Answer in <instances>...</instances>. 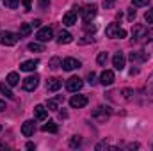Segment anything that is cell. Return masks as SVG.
<instances>
[{
  "label": "cell",
  "mask_w": 153,
  "mask_h": 151,
  "mask_svg": "<svg viewBox=\"0 0 153 151\" xmlns=\"http://www.w3.org/2000/svg\"><path fill=\"white\" fill-rule=\"evenodd\" d=\"M84 87V82H82V78H78V76H71V78H68V82H66V89L70 91V93H76V91H80Z\"/></svg>",
  "instance_id": "cell-5"
},
{
  "label": "cell",
  "mask_w": 153,
  "mask_h": 151,
  "mask_svg": "<svg viewBox=\"0 0 153 151\" xmlns=\"http://www.w3.org/2000/svg\"><path fill=\"white\" fill-rule=\"evenodd\" d=\"M87 82H89L91 85H94V84H96V75H94L93 71H89V75H87Z\"/></svg>",
  "instance_id": "cell-34"
},
{
  "label": "cell",
  "mask_w": 153,
  "mask_h": 151,
  "mask_svg": "<svg viewBox=\"0 0 153 151\" xmlns=\"http://www.w3.org/2000/svg\"><path fill=\"white\" fill-rule=\"evenodd\" d=\"M107 59H109V55H107V52H100V53H98V57H96V62H98L100 66H105V62H107Z\"/></svg>",
  "instance_id": "cell-24"
},
{
  "label": "cell",
  "mask_w": 153,
  "mask_h": 151,
  "mask_svg": "<svg viewBox=\"0 0 153 151\" xmlns=\"http://www.w3.org/2000/svg\"><path fill=\"white\" fill-rule=\"evenodd\" d=\"M0 91H2V94H5V98H9V100H13V98H14V94L11 93V89H9L5 84H0Z\"/></svg>",
  "instance_id": "cell-25"
},
{
  "label": "cell",
  "mask_w": 153,
  "mask_h": 151,
  "mask_svg": "<svg viewBox=\"0 0 153 151\" xmlns=\"http://www.w3.org/2000/svg\"><path fill=\"white\" fill-rule=\"evenodd\" d=\"M32 32V25L30 23H22L20 25V38H27Z\"/></svg>",
  "instance_id": "cell-22"
},
{
  "label": "cell",
  "mask_w": 153,
  "mask_h": 151,
  "mask_svg": "<svg viewBox=\"0 0 153 151\" xmlns=\"http://www.w3.org/2000/svg\"><path fill=\"white\" fill-rule=\"evenodd\" d=\"M134 18H135V9H130L128 11V21H134Z\"/></svg>",
  "instance_id": "cell-38"
},
{
  "label": "cell",
  "mask_w": 153,
  "mask_h": 151,
  "mask_svg": "<svg viewBox=\"0 0 153 151\" xmlns=\"http://www.w3.org/2000/svg\"><path fill=\"white\" fill-rule=\"evenodd\" d=\"M132 39L135 43H148L153 41V29H146L143 25H135L132 30Z\"/></svg>",
  "instance_id": "cell-1"
},
{
  "label": "cell",
  "mask_w": 153,
  "mask_h": 151,
  "mask_svg": "<svg viewBox=\"0 0 153 151\" xmlns=\"http://www.w3.org/2000/svg\"><path fill=\"white\" fill-rule=\"evenodd\" d=\"M29 50L30 52H45V46L41 43H30L29 44Z\"/></svg>",
  "instance_id": "cell-26"
},
{
  "label": "cell",
  "mask_w": 153,
  "mask_h": 151,
  "mask_svg": "<svg viewBox=\"0 0 153 151\" xmlns=\"http://www.w3.org/2000/svg\"><path fill=\"white\" fill-rule=\"evenodd\" d=\"M102 150H114V148H111L107 142H98L96 144V151H102Z\"/></svg>",
  "instance_id": "cell-32"
},
{
  "label": "cell",
  "mask_w": 153,
  "mask_h": 151,
  "mask_svg": "<svg viewBox=\"0 0 153 151\" xmlns=\"http://www.w3.org/2000/svg\"><path fill=\"white\" fill-rule=\"evenodd\" d=\"M48 4H50V0H39V7H41V9L48 7Z\"/></svg>",
  "instance_id": "cell-39"
},
{
  "label": "cell",
  "mask_w": 153,
  "mask_h": 151,
  "mask_svg": "<svg viewBox=\"0 0 153 151\" xmlns=\"http://www.w3.org/2000/svg\"><path fill=\"white\" fill-rule=\"evenodd\" d=\"M150 57H148V53L146 52H132L130 53V61L132 62H144V61H148Z\"/></svg>",
  "instance_id": "cell-18"
},
{
  "label": "cell",
  "mask_w": 153,
  "mask_h": 151,
  "mask_svg": "<svg viewBox=\"0 0 153 151\" xmlns=\"http://www.w3.org/2000/svg\"><path fill=\"white\" fill-rule=\"evenodd\" d=\"M34 132H36L34 121H25V123L22 124V133H23V137H32Z\"/></svg>",
  "instance_id": "cell-13"
},
{
  "label": "cell",
  "mask_w": 153,
  "mask_h": 151,
  "mask_svg": "<svg viewBox=\"0 0 153 151\" xmlns=\"http://www.w3.org/2000/svg\"><path fill=\"white\" fill-rule=\"evenodd\" d=\"M0 132H2V126H0Z\"/></svg>",
  "instance_id": "cell-44"
},
{
  "label": "cell",
  "mask_w": 153,
  "mask_h": 151,
  "mask_svg": "<svg viewBox=\"0 0 153 151\" xmlns=\"http://www.w3.org/2000/svg\"><path fill=\"white\" fill-rule=\"evenodd\" d=\"M96 11H98V7L94 5V4H89V5H84L82 7V20L87 23V21H91L94 16H96Z\"/></svg>",
  "instance_id": "cell-4"
},
{
  "label": "cell",
  "mask_w": 153,
  "mask_h": 151,
  "mask_svg": "<svg viewBox=\"0 0 153 151\" xmlns=\"http://www.w3.org/2000/svg\"><path fill=\"white\" fill-rule=\"evenodd\" d=\"M148 4H150V0H132V5H135V7H144Z\"/></svg>",
  "instance_id": "cell-30"
},
{
  "label": "cell",
  "mask_w": 153,
  "mask_h": 151,
  "mask_svg": "<svg viewBox=\"0 0 153 151\" xmlns=\"http://www.w3.org/2000/svg\"><path fill=\"white\" fill-rule=\"evenodd\" d=\"M38 66H39V61L34 59V61H25V62H22V64H20V70H22V71H34Z\"/></svg>",
  "instance_id": "cell-17"
},
{
  "label": "cell",
  "mask_w": 153,
  "mask_h": 151,
  "mask_svg": "<svg viewBox=\"0 0 153 151\" xmlns=\"http://www.w3.org/2000/svg\"><path fill=\"white\" fill-rule=\"evenodd\" d=\"M30 25H32V29H34V27H39V25H41V20H34Z\"/></svg>",
  "instance_id": "cell-40"
},
{
  "label": "cell",
  "mask_w": 153,
  "mask_h": 151,
  "mask_svg": "<svg viewBox=\"0 0 153 151\" xmlns=\"http://www.w3.org/2000/svg\"><path fill=\"white\" fill-rule=\"evenodd\" d=\"M61 101H64V96H62V94H59V96H55V98L48 100V110H57Z\"/></svg>",
  "instance_id": "cell-20"
},
{
  "label": "cell",
  "mask_w": 153,
  "mask_h": 151,
  "mask_svg": "<svg viewBox=\"0 0 153 151\" xmlns=\"http://www.w3.org/2000/svg\"><path fill=\"white\" fill-rule=\"evenodd\" d=\"M105 34L107 38H112V39H123L126 38V30L119 27V23H111L107 29H105Z\"/></svg>",
  "instance_id": "cell-2"
},
{
  "label": "cell",
  "mask_w": 153,
  "mask_h": 151,
  "mask_svg": "<svg viewBox=\"0 0 153 151\" xmlns=\"http://www.w3.org/2000/svg\"><path fill=\"white\" fill-rule=\"evenodd\" d=\"M73 41V36L68 32V30H61L59 32V38H57V43L59 44H68V43H71Z\"/></svg>",
  "instance_id": "cell-19"
},
{
  "label": "cell",
  "mask_w": 153,
  "mask_h": 151,
  "mask_svg": "<svg viewBox=\"0 0 153 151\" xmlns=\"http://www.w3.org/2000/svg\"><path fill=\"white\" fill-rule=\"evenodd\" d=\"M20 41V34H14V32H0V44H5V46H14L16 43Z\"/></svg>",
  "instance_id": "cell-3"
},
{
  "label": "cell",
  "mask_w": 153,
  "mask_h": 151,
  "mask_svg": "<svg viewBox=\"0 0 153 151\" xmlns=\"http://www.w3.org/2000/svg\"><path fill=\"white\" fill-rule=\"evenodd\" d=\"M34 115L38 121H46L48 119V109H45L43 105H36L34 107Z\"/></svg>",
  "instance_id": "cell-16"
},
{
  "label": "cell",
  "mask_w": 153,
  "mask_h": 151,
  "mask_svg": "<svg viewBox=\"0 0 153 151\" xmlns=\"http://www.w3.org/2000/svg\"><path fill=\"white\" fill-rule=\"evenodd\" d=\"M38 85H39V76L38 75H30L23 80V89H25V91H34Z\"/></svg>",
  "instance_id": "cell-8"
},
{
  "label": "cell",
  "mask_w": 153,
  "mask_h": 151,
  "mask_svg": "<svg viewBox=\"0 0 153 151\" xmlns=\"http://www.w3.org/2000/svg\"><path fill=\"white\" fill-rule=\"evenodd\" d=\"M76 16H78L76 9H73V11H68V13L62 16V23H64V25H68V27L75 25V23H76Z\"/></svg>",
  "instance_id": "cell-14"
},
{
  "label": "cell",
  "mask_w": 153,
  "mask_h": 151,
  "mask_svg": "<svg viewBox=\"0 0 153 151\" xmlns=\"http://www.w3.org/2000/svg\"><path fill=\"white\" fill-rule=\"evenodd\" d=\"M80 66H82L80 61H76L73 57H68V59L62 61V70H64V71H73V70H78Z\"/></svg>",
  "instance_id": "cell-10"
},
{
  "label": "cell",
  "mask_w": 153,
  "mask_h": 151,
  "mask_svg": "<svg viewBox=\"0 0 153 151\" xmlns=\"http://www.w3.org/2000/svg\"><path fill=\"white\" fill-rule=\"evenodd\" d=\"M121 94H123V98H125V100H130V98H132V94H134V91H132V89H123V91H121Z\"/></svg>",
  "instance_id": "cell-33"
},
{
  "label": "cell",
  "mask_w": 153,
  "mask_h": 151,
  "mask_svg": "<svg viewBox=\"0 0 153 151\" xmlns=\"http://www.w3.org/2000/svg\"><path fill=\"white\" fill-rule=\"evenodd\" d=\"M61 85H62V80L61 78H48L46 80V91L48 93H55V91H59L61 89Z\"/></svg>",
  "instance_id": "cell-11"
},
{
  "label": "cell",
  "mask_w": 153,
  "mask_h": 151,
  "mask_svg": "<svg viewBox=\"0 0 153 151\" xmlns=\"http://www.w3.org/2000/svg\"><path fill=\"white\" fill-rule=\"evenodd\" d=\"M70 105H71L73 109H82V107H85V105H87V96H84V94H75V96H71V98H70Z\"/></svg>",
  "instance_id": "cell-7"
},
{
  "label": "cell",
  "mask_w": 153,
  "mask_h": 151,
  "mask_svg": "<svg viewBox=\"0 0 153 151\" xmlns=\"http://www.w3.org/2000/svg\"><path fill=\"white\" fill-rule=\"evenodd\" d=\"M144 20H146V23H153V9H148V11H146Z\"/></svg>",
  "instance_id": "cell-31"
},
{
  "label": "cell",
  "mask_w": 153,
  "mask_h": 151,
  "mask_svg": "<svg viewBox=\"0 0 153 151\" xmlns=\"http://www.w3.org/2000/svg\"><path fill=\"white\" fill-rule=\"evenodd\" d=\"M36 38H38V41H41V43L52 41V38H53V30H52L50 27H43V29H39V30H38Z\"/></svg>",
  "instance_id": "cell-6"
},
{
  "label": "cell",
  "mask_w": 153,
  "mask_h": 151,
  "mask_svg": "<svg viewBox=\"0 0 153 151\" xmlns=\"http://www.w3.org/2000/svg\"><path fill=\"white\" fill-rule=\"evenodd\" d=\"M80 144H82V139L80 137H71V141H70V146L71 148H78Z\"/></svg>",
  "instance_id": "cell-29"
},
{
  "label": "cell",
  "mask_w": 153,
  "mask_h": 151,
  "mask_svg": "<svg viewBox=\"0 0 153 151\" xmlns=\"http://www.w3.org/2000/svg\"><path fill=\"white\" fill-rule=\"evenodd\" d=\"M114 2L116 0H103V7H105V9H111V7L114 5Z\"/></svg>",
  "instance_id": "cell-37"
},
{
  "label": "cell",
  "mask_w": 153,
  "mask_h": 151,
  "mask_svg": "<svg viewBox=\"0 0 153 151\" xmlns=\"http://www.w3.org/2000/svg\"><path fill=\"white\" fill-rule=\"evenodd\" d=\"M7 84H9V85H18V84H20V76H18V73H14V71L9 73V75H7Z\"/></svg>",
  "instance_id": "cell-23"
},
{
  "label": "cell",
  "mask_w": 153,
  "mask_h": 151,
  "mask_svg": "<svg viewBox=\"0 0 153 151\" xmlns=\"http://www.w3.org/2000/svg\"><path fill=\"white\" fill-rule=\"evenodd\" d=\"M59 66H62V61H61L59 57H53V59L50 61V68H52V70H57Z\"/></svg>",
  "instance_id": "cell-28"
},
{
  "label": "cell",
  "mask_w": 153,
  "mask_h": 151,
  "mask_svg": "<svg viewBox=\"0 0 153 151\" xmlns=\"http://www.w3.org/2000/svg\"><path fill=\"white\" fill-rule=\"evenodd\" d=\"M34 148H36V146H34L32 142H29V144H27V150H34Z\"/></svg>",
  "instance_id": "cell-43"
},
{
  "label": "cell",
  "mask_w": 153,
  "mask_h": 151,
  "mask_svg": "<svg viewBox=\"0 0 153 151\" xmlns=\"http://www.w3.org/2000/svg\"><path fill=\"white\" fill-rule=\"evenodd\" d=\"M84 29H85V32H94V30H96V25H89V21H87Z\"/></svg>",
  "instance_id": "cell-36"
},
{
  "label": "cell",
  "mask_w": 153,
  "mask_h": 151,
  "mask_svg": "<svg viewBox=\"0 0 153 151\" xmlns=\"http://www.w3.org/2000/svg\"><path fill=\"white\" fill-rule=\"evenodd\" d=\"M112 66H114L116 70H125V55H123V52H116L114 57H112Z\"/></svg>",
  "instance_id": "cell-15"
},
{
  "label": "cell",
  "mask_w": 153,
  "mask_h": 151,
  "mask_svg": "<svg viewBox=\"0 0 153 151\" xmlns=\"http://www.w3.org/2000/svg\"><path fill=\"white\" fill-rule=\"evenodd\" d=\"M41 130H43V132H48V133H57V132H59V126H57L53 121H48V123H45V124L41 126Z\"/></svg>",
  "instance_id": "cell-21"
},
{
  "label": "cell",
  "mask_w": 153,
  "mask_h": 151,
  "mask_svg": "<svg viewBox=\"0 0 153 151\" xmlns=\"http://www.w3.org/2000/svg\"><path fill=\"white\" fill-rule=\"evenodd\" d=\"M22 4H23V7H25V11H27V13L32 9V4H30V0H22Z\"/></svg>",
  "instance_id": "cell-35"
},
{
  "label": "cell",
  "mask_w": 153,
  "mask_h": 151,
  "mask_svg": "<svg viewBox=\"0 0 153 151\" xmlns=\"http://www.w3.org/2000/svg\"><path fill=\"white\" fill-rule=\"evenodd\" d=\"M109 115H111V112H109L107 107H98V109L93 112V117H94L96 121H100V123H105V121L109 119Z\"/></svg>",
  "instance_id": "cell-9"
},
{
  "label": "cell",
  "mask_w": 153,
  "mask_h": 151,
  "mask_svg": "<svg viewBox=\"0 0 153 151\" xmlns=\"http://www.w3.org/2000/svg\"><path fill=\"white\" fill-rule=\"evenodd\" d=\"M2 110H5V103H4V101L0 100V112H2Z\"/></svg>",
  "instance_id": "cell-42"
},
{
  "label": "cell",
  "mask_w": 153,
  "mask_h": 151,
  "mask_svg": "<svg viewBox=\"0 0 153 151\" xmlns=\"http://www.w3.org/2000/svg\"><path fill=\"white\" fill-rule=\"evenodd\" d=\"M137 73H139V70H137V68H132V70H130V75H137Z\"/></svg>",
  "instance_id": "cell-41"
},
{
  "label": "cell",
  "mask_w": 153,
  "mask_h": 151,
  "mask_svg": "<svg viewBox=\"0 0 153 151\" xmlns=\"http://www.w3.org/2000/svg\"><path fill=\"white\" fill-rule=\"evenodd\" d=\"M114 71H111V70H105L102 75H100V84L102 85H112L114 84Z\"/></svg>",
  "instance_id": "cell-12"
},
{
  "label": "cell",
  "mask_w": 153,
  "mask_h": 151,
  "mask_svg": "<svg viewBox=\"0 0 153 151\" xmlns=\"http://www.w3.org/2000/svg\"><path fill=\"white\" fill-rule=\"evenodd\" d=\"M18 4H20V0H4V5H5L7 9H16Z\"/></svg>",
  "instance_id": "cell-27"
}]
</instances>
